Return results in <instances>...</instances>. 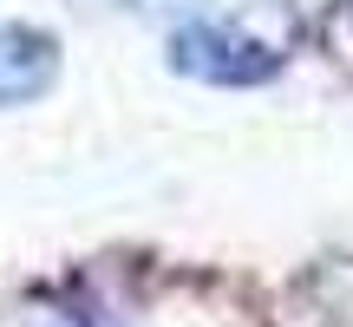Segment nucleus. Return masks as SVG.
Returning a JSON list of instances; mask_svg holds the SVG:
<instances>
[{
    "mask_svg": "<svg viewBox=\"0 0 353 327\" xmlns=\"http://www.w3.org/2000/svg\"><path fill=\"white\" fill-rule=\"evenodd\" d=\"M59 79V46L39 26H0V105H33Z\"/></svg>",
    "mask_w": 353,
    "mask_h": 327,
    "instance_id": "2",
    "label": "nucleus"
},
{
    "mask_svg": "<svg viewBox=\"0 0 353 327\" xmlns=\"http://www.w3.org/2000/svg\"><path fill=\"white\" fill-rule=\"evenodd\" d=\"M170 66L190 79H210V86H255V79L275 72V52L255 46V39L229 33V26H210V20H190L170 33Z\"/></svg>",
    "mask_w": 353,
    "mask_h": 327,
    "instance_id": "1",
    "label": "nucleus"
},
{
    "mask_svg": "<svg viewBox=\"0 0 353 327\" xmlns=\"http://www.w3.org/2000/svg\"><path fill=\"white\" fill-rule=\"evenodd\" d=\"M85 7H138V13H157V7H190V0H85Z\"/></svg>",
    "mask_w": 353,
    "mask_h": 327,
    "instance_id": "3",
    "label": "nucleus"
}]
</instances>
